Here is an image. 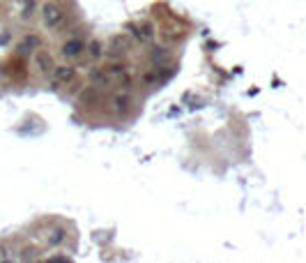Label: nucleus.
Wrapping results in <instances>:
<instances>
[{"label": "nucleus", "mask_w": 306, "mask_h": 263, "mask_svg": "<svg viewBox=\"0 0 306 263\" xmlns=\"http://www.w3.org/2000/svg\"><path fill=\"white\" fill-rule=\"evenodd\" d=\"M42 19H44L46 28H58L65 21V12L58 7V2H46L42 7Z\"/></svg>", "instance_id": "obj_2"}, {"label": "nucleus", "mask_w": 306, "mask_h": 263, "mask_svg": "<svg viewBox=\"0 0 306 263\" xmlns=\"http://www.w3.org/2000/svg\"><path fill=\"white\" fill-rule=\"evenodd\" d=\"M33 65H35L37 72H42V74H51V72H53V60H51L48 51H35Z\"/></svg>", "instance_id": "obj_4"}, {"label": "nucleus", "mask_w": 306, "mask_h": 263, "mask_svg": "<svg viewBox=\"0 0 306 263\" xmlns=\"http://www.w3.org/2000/svg\"><path fill=\"white\" fill-rule=\"evenodd\" d=\"M86 53V40H81V37H69L67 42H62L60 47V55L67 58V60H76L81 55Z\"/></svg>", "instance_id": "obj_1"}, {"label": "nucleus", "mask_w": 306, "mask_h": 263, "mask_svg": "<svg viewBox=\"0 0 306 263\" xmlns=\"http://www.w3.org/2000/svg\"><path fill=\"white\" fill-rule=\"evenodd\" d=\"M86 51L90 53V58H99V55L104 53V49H101L99 42H90V47L86 44Z\"/></svg>", "instance_id": "obj_7"}, {"label": "nucleus", "mask_w": 306, "mask_h": 263, "mask_svg": "<svg viewBox=\"0 0 306 263\" xmlns=\"http://www.w3.org/2000/svg\"><path fill=\"white\" fill-rule=\"evenodd\" d=\"M51 74L55 76V81L58 83H69L74 79V74H76V69H74L72 65H60V67H53Z\"/></svg>", "instance_id": "obj_6"}, {"label": "nucleus", "mask_w": 306, "mask_h": 263, "mask_svg": "<svg viewBox=\"0 0 306 263\" xmlns=\"http://www.w3.org/2000/svg\"><path fill=\"white\" fill-rule=\"evenodd\" d=\"M129 28H133L131 30V35L136 37V40L140 42V44H147V42H152V37H154V30H152V26L147 23V21H140V23H131Z\"/></svg>", "instance_id": "obj_3"}, {"label": "nucleus", "mask_w": 306, "mask_h": 263, "mask_svg": "<svg viewBox=\"0 0 306 263\" xmlns=\"http://www.w3.org/2000/svg\"><path fill=\"white\" fill-rule=\"evenodd\" d=\"M111 104H113V113L120 118V115H125L127 111H129V106H131V97L127 93H118L113 100H111Z\"/></svg>", "instance_id": "obj_5"}]
</instances>
